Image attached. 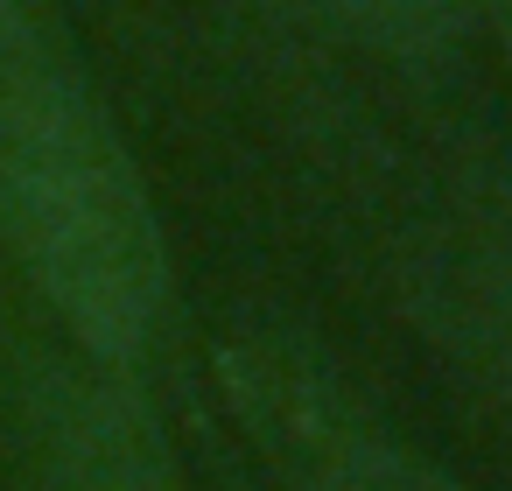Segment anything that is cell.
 Here are the masks:
<instances>
[{"label":"cell","instance_id":"cell-3","mask_svg":"<svg viewBox=\"0 0 512 491\" xmlns=\"http://www.w3.org/2000/svg\"><path fill=\"white\" fill-rule=\"evenodd\" d=\"M491 337L505 351V379H512V267L491 274Z\"/></svg>","mask_w":512,"mask_h":491},{"label":"cell","instance_id":"cell-2","mask_svg":"<svg viewBox=\"0 0 512 491\" xmlns=\"http://www.w3.org/2000/svg\"><path fill=\"white\" fill-rule=\"evenodd\" d=\"M316 491H470V484H456L449 470H435V463L414 456V449H393V442H344V449L323 463Z\"/></svg>","mask_w":512,"mask_h":491},{"label":"cell","instance_id":"cell-1","mask_svg":"<svg viewBox=\"0 0 512 491\" xmlns=\"http://www.w3.org/2000/svg\"><path fill=\"white\" fill-rule=\"evenodd\" d=\"M0 232L85 351L148 344L169 288L162 225L50 0H0Z\"/></svg>","mask_w":512,"mask_h":491}]
</instances>
